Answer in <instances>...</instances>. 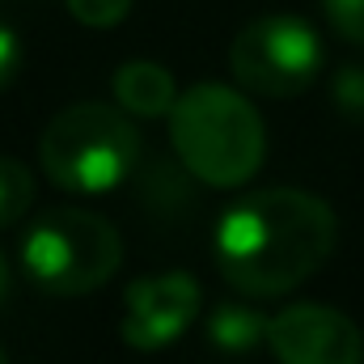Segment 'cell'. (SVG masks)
Returning <instances> with one entry per match:
<instances>
[{
  "label": "cell",
  "instance_id": "obj_1",
  "mask_svg": "<svg viewBox=\"0 0 364 364\" xmlns=\"http://www.w3.org/2000/svg\"><path fill=\"white\" fill-rule=\"evenodd\" d=\"M339 242L335 208L301 186H263L220 212L216 267L242 296L272 301L326 267Z\"/></svg>",
  "mask_w": 364,
  "mask_h": 364
},
{
  "label": "cell",
  "instance_id": "obj_2",
  "mask_svg": "<svg viewBox=\"0 0 364 364\" xmlns=\"http://www.w3.org/2000/svg\"><path fill=\"white\" fill-rule=\"evenodd\" d=\"M170 144L186 174L216 191L246 186L267 161V127L242 85L195 81L170 110Z\"/></svg>",
  "mask_w": 364,
  "mask_h": 364
},
{
  "label": "cell",
  "instance_id": "obj_3",
  "mask_svg": "<svg viewBox=\"0 0 364 364\" xmlns=\"http://www.w3.org/2000/svg\"><path fill=\"white\" fill-rule=\"evenodd\" d=\"M136 157H140V132L132 114L110 102L64 106L38 140L43 174L73 195L114 191L136 170Z\"/></svg>",
  "mask_w": 364,
  "mask_h": 364
},
{
  "label": "cell",
  "instance_id": "obj_4",
  "mask_svg": "<svg viewBox=\"0 0 364 364\" xmlns=\"http://www.w3.org/2000/svg\"><path fill=\"white\" fill-rule=\"evenodd\" d=\"M123 263L119 229L90 208H55L21 237V267L51 296H85Z\"/></svg>",
  "mask_w": 364,
  "mask_h": 364
},
{
  "label": "cell",
  "instance_id": "obj_5",
  "mask_svg": "<svg viewBox=\"0 0 364 364\" xmlns=\"http://www.w3.org/2000/svg\"><path fill=\"white\" fill-rule=\"evenodd\" d=\"M322 38L296 13H263L229 47L233 81L259 97H296L322 73Z\"/></svg>",
  "mask_w": 364,
  "mask_h": 364
},
{
  "label": "cell",
  "instance_id": "obj_6",
  "mask_svg": "<svg viewBox=\"0 0 364 364\" xmlns=\"http://www.w3.org/2000/svg\"><path fill=\"white\" fill-rule=\"evenodd\" d=\"M199 305H203V292L191 272L140 275L123 292L119 335L136 352H161L191 331V322L199 318Z\"/></svg>",
  "mask_w": 364,
  "mask_h": 364
},
{
  "label": "cell",
  "instance_id": "obj_7",
  "mask_svg": "<svg viewBox=\"0 0 364 364\" xmlns=\"http://www.w3.org/2000/svg\"><path fill=\"white\" fill-rule=\"evenodd\" d=\"M267 348L279 364H364L360 326L322 301H296L272 314Z\"/></svg>",
  "mask_w": 364,
  "mask_h": 364
},
{
  "label": "cell",
  "instance_id": "obj_8",
  "mask_svg": "<svg viewBox=\"0 0 364 364\" xmlns=\"http://www.w3.org/2000/svg\"><path fill=\"white\" fill-rule=\"evenodd\" d=\"M110 85H114V106H123L132 119H170V110L178 102L174 73L153 60L123 64Z\"/></svg>",
  "mask_w": 364,
  "mask_h": 364
},
{
  "label": "cell",
  "instance_id": "obj_9",
  "mask_svg": "<svg viewBox=\"0 0 364 364\" xmlns=\"http://www.w3.org/2000/svg\"><path fill=\"white\" fill-rule=\"evenodd\" d=\"M267 314H259L255 305H237V301H225L212 309L208 318V343L220 352V356H250L259 343H267Z\"/></svg>",
  "mask_w": 364,
  "mask_h": 364
},
{
  "label": "cell",
  "instance_id": "obj_10",
  "mask_svg": "<svg viewBox=\"0 0 364 364\" xmlns=\"http://www.w3.org/2000/svg\"><path fill=\"white\" fill-rule=\"evenodd\" d=\"M34 203V174L17 157H0V229L17 225Z\"/></svg>",
  "mask_w": 364,
  "mask_h": 364
},
{
  "label": "cell",
  "instance_id": "obj_11",
  "mask_svg": "<svg viewBox=\"0 0 364 364\" xmlns=\"http://www.w3.org/2000/svg\"><path fill=\"white\" fill-rule=\"evenodd\" d=\"M331 102L335 110L348 119V123H360L364 127V64H348L335 73L331 81Z\"/></svg>",
  "mask_w": 364,
  "mask_h": 364
},
{
  "label": "cell",
  "instance_id": "obj_12",
  "mask_svg": "<svg viewBox=\"0 0 364 364\" xmlns=\"http://www.w3.org/2000/svg\"><path fill=\"white\" fill-rule=\"evenodd\" d=\"M64 4L90 30H110V26H119L132 13V0H64Z\"/></svg>",
  "mask_w": 364,
  "mask_h": 364
},
{
  "label": "cell",
  "instance_id": "obj_13",
  "mask_svg": "<svg viewBox=\"0 0 364 364\" xmlns=\"http://www.w3.org/2000/svg\"><path fill=\"white\" fill-rule=\"evenodd\" d=\"M318 4H322L331 30H335L339 38L364 47V0H318Z\"/></svg>",
  "mask_w": 364,
  "mask_h": 364
},
{
  "label": "cell",
  "instance_id": "obj_14",
  "mask_svg": "<svg viewBox=\"0 0 364 364\" xmlns=\"http://www.w3.org/2000/svg\"><path fill=\"white\" fill-rule=\"evenodd\" d=\"M17 73H21V38L13 26L0 21V93L17 81Z\"/></svg>",
  "mask_w": 364,
  "mask_h": 364
},
{
  "label": "cell",
  "instance_id": "obj_15",
  "mask_svg": "<svg viewBox=\"0 0 364 364\" xmlns=\"http://www.w3.org/2000/svg\"><path fill=\"white\" fill-rule=\"evenodd\" d=\"M9 288H13V272H9V259L0 255V301L9 296Z\"/></svg>",
  "mask_w": 364,
  "mask_h": 364
},
{
  "label": "cell",
  "instance_id": "obj_16",
  "mask_svg": "<svg viewBox=\"0 0 364 364\" xmlns=\"http://www.w3.org/2000/svg\"><path fill=\"white\" fill-rule=\"evenodd\" d=\"M0 364H9V356H4V348H0Z\"/></svg>",
  "mask_w": 364,
  "mask_h": 364
}]
</instances>
